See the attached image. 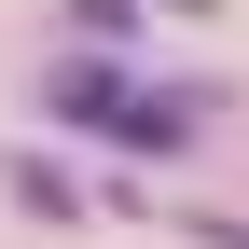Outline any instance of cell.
<instances>
[{"label": "cell", "mask_w": 249, "mask_h": 249, "mask_svg": "<svg viewBox=\"0 0 249 249\" xmlns=\"http://www.w3.org/2000/svg\"><path fill=\"white\" fill-rule=\"evenodd\" d=\"M42 111H55V124H83V139H111V152H180V139L208 124L194 83H124L111 55H70V70L42 83Z\"/></svg>", "instance_id": "1"}, {"label": "cell", "mask_w": 249, "mask_h": 249, "mask_svg": "<svg viewBox=\"0 0 249 249\" xmlns=\"http://www.w3.org/2000/svg\"><path fill=\"white\" fill-rule=\"evenodd\" d=\"M83 28H139V14H208V0H70Z\"/></svg>", "instance_id": "3"}, {"label": "cell", "mask_w": 249, "mask_h": 249, "mask_svg": "<svg viewBox=\"0 0 249 249\" xmlns=\"http://www.w3.org/2000/svg\"><path fill=\"white\" fill-rule=\"evenodd\" d=\"M0 194H14V208H28L42 235H70V222H83V194H70V180L42 166V152H14V166H0Z\"/></svg>", "instance_id": "2"}]
</instances>
